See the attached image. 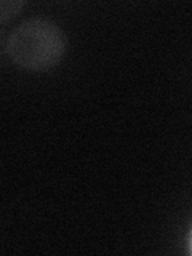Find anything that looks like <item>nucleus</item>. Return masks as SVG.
<instances>
[{
    "mask_svg": "<svg viewBox=\"0 0 192 256\" xmlns=\"http://www.w3.org/2000/svg\"><path fill=\"white\" fill-rule=\"evenodd\" d=\"M4 48L8 58L21 68L46 69L62 58L66 37L52 21L34 18L13 29Z\"/></svg>",
    "mask_w": 192,
    "mask_h": 256,
    "instance_id": "nucleus-1",
    "label": "nucleus"
},
{
    "mask_svg": "<svg viewBox=\"0 0 192 256\" xmlns=\"http://www.w3.org/2000/svg\"><path fill=\"white\" fill-rule=\"evenodd\" d=\"M189 250L192 253V230H190V237H189Z\"/></svg>",
    "mask_w": 192,
    "mask_h": 256,
    "instance_id": "nucleus-2",
    "label": "nucleus"
}]
</instances>
